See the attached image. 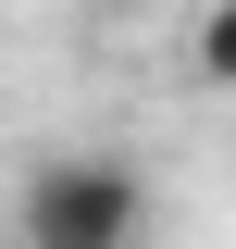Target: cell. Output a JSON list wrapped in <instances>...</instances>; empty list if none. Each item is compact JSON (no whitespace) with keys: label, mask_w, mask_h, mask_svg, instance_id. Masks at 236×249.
<instances>
[{"label":"cell","mask_w":236,"mask_h":249,"mask_svg":"<svg viewBox=\"0 0 236 249\" xmlns=\"http://www.w3.org/2000/svg\"><path fill=\"white\" fill-rule=\"evenodd\" d=\"M13 249H149V187L112 150H50L13 187Z\"/></svg>","instance_id":"6da1fadb"},{"label":"cell","mask_w":236,"mask_h":249,"mask_svg":"<svg viewBox=\"0 0 236 249\" xmlns=\"http://www.w3.org/2000/svg\"><path fill=\"white\" fill-rule=\"evenodd\" d=\"M186 62H199L211 88H236V0H199V25H186Z\"/></svg>","instance_id":"7a4b0ae2"},{"label":"cell","mask_w":236,"mask_h":249,"mask_svg":"<svg viewBox=\"0 0 236 249\" xmlns=\"http://www.w3.org/2000/svg\"><path fill=\"white\" fill-rule=\"evenodd\" d=\"M0 249H13V237H0Z\"/></svg>","instance_id":"3957f363"}]
</instances>
